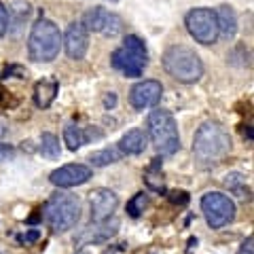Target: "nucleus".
<instances>
[{
    "mask_svg": "<svg viewBox=\"0 0 254 254\" xmlns=\"http://www.w3.org/2000/svg\"><path fill=\"white\" fill-rule=\"evenodd\" d=\"M185 26L189 30V34L201 45H214L218 41V23H216V13L212 9H193L187 13L185 17Z\"/></svg>",
    "mask_w": 254,
    "mask_h": 254,
    "instance_id": "nucleus-8",
    "label": "nucleus"
},
{
    "mask_svg": "<svg viewBox=\"0 0 254 254\" xmlns=\"http://www.w3.org/2000/svg\"><path fill=\"white\" fill-rule=\"evenodd\" d=\"M201 212L212 229H222L235 218V203L229 195L212 190L201 197Z\"/></svg>",
    "mask_w": 254,
    "mask_h": 254,
    "instance_id": "nucleus-7",
    "label": "nucleus"
},
{
    "mask_svg": "<svg viewBox=\"0 0 254 254\" xmlns=\"http://www.w3.org/2000/svg\"><path fill=\"white\" fill-rule=\"evenodd\" d=\"M106 2H119V0H106Z\"/></svg>",
    "mask_w": 254,
    "mask_h": 254,
    "instance_id": "nucleus-31",
    "label": "nucleus"
},
{
    "mask_svg": "<svg viewBox=\"0 0 254 254\" xmlns=\"http://www.w3.org/2000/svg\"><path fill=\"white\" fill-rule=\"evenodd\" d=\"M62 49V32L49 19H38L28 36V55L32 62H53Z\"/></svg>",
    "mask_w": 254,
    "mask_h": 254,
    "instance_id": "nucleus-4",
    "label": "nucleus"
},
{
    "mask_svg": "<svg viewBox=\"0 0 254 254\" xmlns=\"http://www.w3.org/2000/svg\"><path fill=\"white\" fill-rule=\"evenodd\" d=\"M41 153L47 159H58L60 157V140L53 133H43L41 138Z\"/></svg>",
    "mask_w": 254,
    "mask_h": 254,
    "instance_id": "nucleus-21",
    "label": "nucleus"
},
{
    "mask_svg": "<svg viewBox=\"0 0 254 254\" xmlns=\"http://www.w3.org/2000/svg\"><path fill=\"white\" fill-rule=\"evenodd\" d=\"M168 197H170V201L174 205H185V203H189V193H187V190H172Z\"/></svg>",
    "mask_w": 254,
    "mask_h": 254,
    "instance_id": "nucleus-24",
    "label": "nucleus"
},
{
    "mask_svg": "<svg viewBox=\"0 0 254 254\" xmlns=\"http://www.w3.org/2000/svg\"><path fill=\"white\" fill-rule=\"evenodd\" d=\"M58 91H60V83L55 81V78H51V76L43 78V81H38L34 85V104L38 108H49L53 104Z\"/></svg>",
    "mask_w": 254,
    "mask_h": 254,
    "instance_id": "nucleus-15",
    "label": "nucleus"
},
{
    "mask_svg": "<svg viewBox=\"0 0 254 254\" xmlns=\"http://www.w3.org/2000/svg\"><path fill=\"white\" fill-rule=\"evenodd\" d=\"M163 70L178 83H197L203 76V62L187 45H174L161 58Z\"/></svg>",
    "mask_w": 254,
    "mask_h": 254,
    "instance_id": "nucleus-3",
    "label": "nucleus"
},
{
    "mask_svg": "<svg viewBox=\"0 0 254 254\" xmlns=\"http://www.w3.org/2000/svg\"><path fill=\"white\" fill-rule=\"evenodd\" d=\"M119 148H121L123 155H140L142 150L146 148V133L140 129V127H133L125 133V136L119 140Z\"/></svg>",
    "mask_w": 254,
    "mask_h": 254,
    "instance_id": "nucleus-16",
    "label": "nucleus"
},
{
    "mask_svg": "<svg viewBox=\"0 0 254 254\" xmlns=\"http://www.w3.org/2000/svg\"><path fill=\"white\" fill-rule=\"evenodd\" d=\"M6 28H9V11H6V6L0 2V38L6 34Z\"/></svg>",
    "mask_w": 254,
    "mask_h": 254,
    "instance_id": "nucleus-25",
    "label": "nucleus"
},
{
    "mask_svg": "<svg viewBox=\"0 0 254 254\" xmlns=\"http://www.w3.org/2000/svg\"><path fill=\"white\" fill-rule=\"evenodd\" d=\"M85 140L87 136L83 133L81 127H76V125H68L66 129H64V142L68 144L70 150H78L83 144H85Z\"/></svg>",
    "mask_w": 254,
    "mask_h": 254,
    "instance_id": "nucleus-20",
    "label": "nucleus"
},
{
    "mask_svg": "<svg viewBox=\"0 0 254 254\" xmlns=\"http://www.w3.org/2000/svg\"><path fill=\"white\" fill-rule=\"evenodd\" d=\"M62 45L66 49L70 60H83L89 49V30L83 26V21H72L66 30V36L62 38Z\"/></svg>",
    "mask_w": 254,
    "mask_h": 254,
    "instance_id": "nucleus-12",
    "label": "nucleus"
},
{
    "mask_svg": "<svg viewBox=\"0 0 254 254\" xmlns=\"http://www.w3.org/2000/svg\"><path fill=\"white\" fill-rule=\"evenodd\" d=\"M144 180L150 190L155 193H163L165 185H163V178H161V161L159 159H153V163L148 165V170L144 172Z\"/></svg>",
    "mask_w": 254,
    "mask_h": 254,
    "instance_id": "nucleus-19",
    "label": "nucleus"
},
{
    "mask_svg": "<svg viewBox=\"0 0 254 254\" xmlns=\"http://www.w3.org/2000/svg\"><path fill=\"white\" fill-rule=\"evenodd\" d=\"M119 231V220L117 218H106L100 222H93V225L85 227L81 233L74 237L76 246H91V244H102L108 242L110 237H115Z\"/></svg>",
    "mask_w": 254,
    "mask_h": 254,
    "instance_id": "nucleus-14",
    "label": "nucleus"
},
{
    "mask_svg": "<svg viewBox=\"0 0 254 254\" xmlns=\"http://www.w3.org/2000/svg\"><path fill=\"white\" fill-rule=\"evenodd\" d=\"M161 95H163V85L159 81L148 78V81H140L131 87L129 102L136 110H146V108L157 106L159 100H161Z\"/></svg>",
    "mask_w": 254,
    "mask_h": 254,
    "instance_id": "nucleus-11",
    "label": "nucleus"
},
{
    "mask_svg": "<svg viewBox=\"0 0 254 254\" xmlns=\"http://www.w3.org/2000/svg\"><path fill=\"white\" fill-rule=\"evenodd\" d=\"M146 205H148V197L144 193H138L129 203H127V214H129L131 218H138L140 214L144 212Z\"/></svg>",
    "mask_w": 254,
    "mask_h": 254,
    "instance_id": "nucleus-22",
    "label": "nucleus"
},
{
    "mask_svg": "<svg viewBox=\"0 0 254 254\" xmlns=\"http://www.w3.org/2000/svg\"><path fill=\"white\" fill-rule=\"evenodd\" d=\"M38 237H41V233H38L36 229H32V231H28L26 235L21 237V242H23V244H32V242H36Z\"/></svg>",
    "mask_w": 254,
    "mask_h": 254,
    "instance_id": "nucleus-28",
    "label": "nucleus"
},
{
    "mask_svg": "<svg viewBox=\"0 0 254 254\" xmlns=\"http://www.w3.org/2000/svg\"><path fill=\"white\" fill-rule=\"evenodd\" d=\"M91 168L85 163H68V165H62V168L53 170L49 174V180L51 185H55L58 189H70V187H78V185H85L87 180L91 178Z\"/></svg>",
    "mask_w": 254,
    "mask_h": 254,
    "instance_id": "nucleus-10",
    "label": "nucleus"
},
{
    "mask_svg": "<svg viewBox=\"0 0 254 254\" xmlns=\"http://www.w3.org/2000/svg\"><path fill=\"white\" fill-rule=\"evenodd\" d=\"M83 26L89 32H98L108 38H113L117 34H121L123 30V19L117 13H110L106 9H91L85 13L83 17Z\"/></svg>",
    "mask_w": 254,
    "mask_h": 254,
    "instance_id": "nucleus-9",
    "label": "nucleus"
},
{
    "mask_svg": "<svg viewBox=\"0 0 254 254\" xmlns=\"http://www.w3.org/2000/svg\"><path fill=\"white\" fill-rule=\"evenodd\" d=\"M216 13V23H218V34H222L225 38H233L237 32V15L231 6L222 4Z\"/></svg>",
    "mask_w": 254,
    "mask_h": 254,
    "instance_id": "nucleus-17",
    "label": "nucleus"
},
{
    "mask_svg": "<svg viewBox=\"0 0 254 254\" xmlns=\"http://www.w3.org/2000/svg\"><path fill=\"white\" fill-rule=\"evenodd\" d=\"M193 153L201 163H218L231 153V136L220 123L208 121L195 133Z\"/></svg>",
    "mask_w": 254,
    "mask_h": 254,
    "instance_id": "nucleus-2",
    "label": "nucleus"
},
{
    "mask_svg": "<svg viewBox=\"0 0 254 254\" xmlns=\"http://www.w3.org/2000/svg\"><path fill=\"white\" fill-rule=\"evenodd\" d=\"M13 155H15L13 146H9V144H0V163H2V161H9Z\"/></svg>",
    "mask_w": 254,
    "mask_h": 254,
    "instance_id": "nucleus-26",
    "label": "nucleus"
},
{
    "mask_svg": "<svg viewBox=\"0 0 254 254\" xmlns=\"http://www.w3.org/2000/svg\"><path fill=\"white\" fill-rule=\"evenodd\" d=\"M104 104H106V108H110V106H115V104H117V95H115V93H110V95H106V98H104Z\"/></svg>",
    "mask_w": 254,
    "mask_h": 254,
    "instance_id": "nucleus-29",
    "label": "nucleus"
},
{
    "mask_svg": "<svg viewBox=\"0 0 254 254\" xmlns=\"http://www.w3.org/2000/svg\"><path fill=\"white\" fill-rule=\"evenodd\" d=\"M146 127H148V138L153 142V146L157 148V153L174 155L180 148L178 125L170 110H163V108L150 110Z\"/></svg>",
    "mask_w": 254,
    "mask_h": 254,
    "instance_id": "nucleus-5",
    "label": "nucleus"
},
{
    "mask_svg": "<svg viewBox=\"0 0 254 254\" xmlns=\"http://www.w3.org/2000/svg\"><path fill=\"white\" fill-rule=\"evenodd\" d=\"M225 185L233 190V193H240L242 199H248V197L244 195V185H246V178L242 174H227L225 176Z\"/></svg>",
    "mask_w": 254,
    "mask_h": 254,
    "instance_id": "nucleus-23",
    "label": "nucleus"
},
{
    "mask_svg": "<svg viewBox=\"0 0 254 254\" xmlns=\"http://www.w3.org/2000/svg\"><path fill=\"white\" fill-rule=\"evenodd\" d=\"M252 244H254V237H252V235H248V237H246V240H244L242 248H240V252H237V254H254Z\"/></svg>",
    "mask_w": 254,
    "mask_h": 254,
    "instance_id": "nucleus-27",
    "label": "nucleus"
},
{
    "mask_svg": "<svg viewBox=\"0 0 254 254\" xmlns=\"http://www.w3.org/2000/svg\"><path fill=\"white\" fill-rule=\"evenodd\" d=\"M43 220L53 233H66L81 220V199L68 190H55L43 208Z\"/></svg>",
    "mask_w": 254,
    "mask_h": 254,
    "instance_id": "nucleus-1",
    "label": "nucleus"
},
{
    "mask_svg": "<svg viewBox=\"0 0 254 254\" xmlns=\"http://www.w3.org/2000/svg\"><path fill=\"white\" fill-rule=\"evenodd\" d=\"M110 64H113V68H117L119 72H123L129 78L142 76V72H144V68L148 64V51H146L144 41L136 34L125 36L123 45L119 47V49H115L113 58H110Z\"/></svg>",
    "mask_w": 254,
    "mask_h": 254,
    "instance_id": "nucleus-6",
    "label": "nucleus"
},
{
    "mask_svg": "<svg viewBox=\"0 0 254 254\" xmlns=\"http://www.w3.org/2000/svg\"><path fill=\"white\" fill-rule=\"evenodd\" d=\"M117 205H119V197L115 195V190L98 187L89 193V208H91V220L93 222L113 218Z\"/></svg>",
    "mask_w": 254,
    "mask_h": 254,
    "instance_id": "nucleus-13",
    "label": "nucleus"
},
{
    "mask_svg": "<svg viewBox=\"0 0 254 254\" xmlns=\"http://www.w3.org/2000/svg\"><path fill=\"white\" fill-rule=\"evenodd\" d=\"M121 157H123V153H121V148L119 146H106V148L98 150V153H93L89 157V161L95 165V168H104V165L121 161Z\"/></svg>",
    "mask_w": 254,
    "mask_h": 254,
    "instance_id": "nucleus-18",
    "label": "nucleus"
},
{
    "mask_svg": "<svg viewBox=\"0 0 254 254\" xmlns=\"http://www.w3.org/2000/svg\"><path fill=\"white\" fill-rule=\"evenodd\" d=\"M4 131H6V127H4V121H2V119H0V138L4 136Z\"/></svg>",
    "mask_w": 254,
    "mask_h": 254,
    "instance_id": "nucleus-30",
    "label": "nucleus"
}]
</instances>
